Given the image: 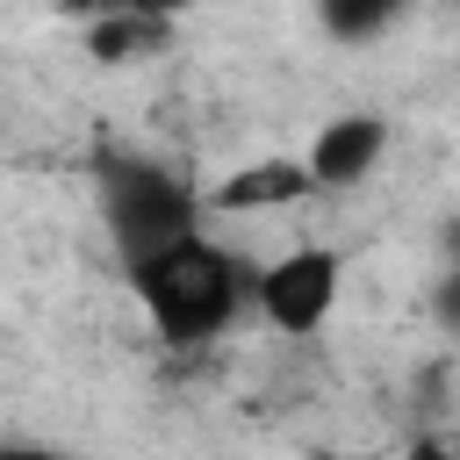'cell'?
Wrapping results in <instances>:
<instances>
[{
	"label": "cell",
	"mask_w": 460,
	"mask_h": 460,
	"mask_svg": "<svg viewBox=\"0 0 460 460\" xmlns=\"http://www.w3.org/2000/svg\"><path fill=\"white\" fill-rule=\"evenodd\" d=\"M129 288H137V302L151 309L158 338H172V345L216 338V331L237 316V302L259 295V280H252L230 252H216V244H201V237H187V244L129 266Z\"/></svg>",
	"instance_id": "6da1fadb"
},
{
	"label": "cell",
	"mask_w": 460,
	"mask_h": 460,
	"mask_svg": "<svg viewBox=\"0 0 460 460\" xmlns=\"http://www.w3.org/2000/svg\"><path fill=\"white\" fill-rule=\"evenodd\" d=\"M101 194H108V223H115V244H122L129 266H144V259H158V252H172V244L194 237L201 201H194L165 165L115 158V165L101 172Z\"/></svg>",
	"instance_id": "7a4b0ae2"
},
{
	"label": "cell",
	"mask_w": 460,
	"mask_h": 460,
	"mask_svg": "<svg viewBox=\"0 0 460 460\" xmlns=\"http://www.w3.org/2000/svg\"><path fill=\"white\" fill-rule=\"evenodd\" d=\"M331 302H338V252H323V244H302V252H288L259 273V309H266L273 331L309 338L331 316Z\"/></svg>",
	"instance_id": "3957f363"
},
{
	"label": "cell",
	"mask_w": 460,
	"mask_h": 460,
	"mask_svg": "<svg viewBox=\"0 0 460 460\" xmlns=\"http://www.w3.org/2000/svg\"><path fill=\"white\" fill-rule=\"evenodd\" d=\"M381 151H388V122L381 115H338L309 144V172H316V187H352V180L374 172Z\"/></svg>",
	"instance_id": "277c9868"
},
{
	"label": "cell",
	"mask_w": 460,
	"mask_h": 460,
	"mask_svg": "<svg viewBox=\"0 0 460 460\" xmlns=\"http://www.w3.org/2000/svg\"><path fill=\"white\" fill-rule=\"evenodd\" d=\"M309 187H316L309 158H302V165H295V158H259V165L230 172L208 201H216V208H288V201H302Z\"/></svg>",
	"instance_id": "5b68a950"
},
{
	"label": "cell",
	"mask_w": 460,
	"mask_h": 460,
	"mask_svg": "<svg viewBox=\"0 0 460 460\" xmlns=\"http://www.w3.org/2000/svg\"><path fill=\"white\" fill-rule=\"evenodd\" d=\"M165 36H172V22H158V14H108V22H93V29H86V50H93V58H108V65H122V58L158 50Z\"/></svg>",
	"instance_id": "8992f818"
},
{
	"label": "cell",
	"mask_w": 460,
	"mask_h": 460,
	"mask_svg": "<svg viewBox=\"0 0 460 460\" xmlns=\"http://www.w3.org/2000/svg\"><path fill=\"white\" fill-rule=\"evenodd\" d=\"M316 14H323V29H331V36L367 43V36H381V29L402 14V0H316Z\"/></svg>",
	"instance_id": "52a82bcc"
},
{
	"label": "cell",
	"mask_w": 460,
	"mask_h": 460,
	"mask_svg": "<svg viewBox=\"0 0 460 460\" xmlns=\"http://www.w3.org/2000/svg\"><path fill=\"white\" fill-rule=\"evenodd\" d=\"M65 14H93V22H108V14H158V22H172L187 0H58Z\"/></svg>",
	"instance_id": "ba28073f"
},
{
	"label": "cell",
	"mask_w": 460,
	"mask_h": 460,
	"mask_svg": "<svg viewBox=\"0 0 460 460\" xmlns=\"http://www.w3.org/2000/svg\"><path fill=\"white\" fill-rule=\"evenodd\" d=\"M431 309H438V323H446V331H460V266H453V273L438 280V295H431Z\"/></svg>",
	"instance_id": "9c48e42d"
},
{
	"label": "cell",
	"mask_w": 460,
	"mask_h": 460,
	"mask_svg": "<svg viewBox=\"0 0 460 460\" xmlns=\"http://www.w3.org/2000/svg\"><path fill=\"white\" fill-rule=\"evenodd\" d=\"M410 460H460V446H446V438H417Z\"/></svg>",
	"instance_id": "30bf717a"
},
{
	"label": "cell",
	"mask_w": 460,
	"mask_h": 460,
	"mask_svg": "<svg viewBox=\"0 0 460 460\" xmlns=\"http://www.w3.org/2000/svg\"><path fill=\"white\" fill-rule=\"evenodd\" d=\"M0 460H65V453H43V446H7Z\"/></svg>",
	"instance_id": "8fae6325"
}]
</instances>
